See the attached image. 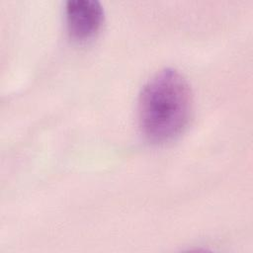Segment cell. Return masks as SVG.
<instances>
[{
    "instance_id": "obj_1",
    "label": "cell",
    "mask_w": 253,
    "mask_h": 253,
    "mask_svg": "<svg viewBox=\"0 0 253 253\" xmlns=\"http://www.w3.org/2000/svg\"><path fill=\"white\" fill-rule=\"evenodd\" d=\"M193 112V95L186 78L166 68L143 86L137 104L139 128L150 142L160 144L179 136Z\"/></svg>"
},
{
    "instance_id": "obj_2",
    "label": "cell",
    "mask_w": 253,
    "mask_h": 253,
    "mask_svg": "<svg viewBox=\"0 0 253 253\" xmlns=\"http://www.w3.org/2000/svg\"><path fill=\"white\" fill-rule=\"evenodd\" d=\"M65 23L69 37L77 42L93 39L101 30L104 10L96 0H69L65 5Z\"/></svg>"
}]
</instances>
